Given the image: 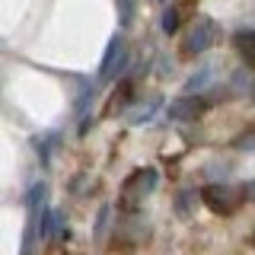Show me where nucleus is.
Masks as SVG:
<instances>
[{
    "instance_id": "obj_1",
    "label": "nucleus",
    "mask_w": 255,
    "mask_h": 255,
    "mask_svg": "<svg viewBox=\"0 0 255 255\" xmlns=\"http://www.w3.org/2000/svg\"><path fill=\"white\" fill-rule=\"evenodd\" d=\"M156 182H159V172L153 169V166H140V169H134L131 175H128V182L122 185V201L134 207L137 201H143V198L156 188Z\"/></svg>"
},
{
    "instance_id": "obj_2",
    "label": "nucleus",
    "mask_w": 255,
    "mask_h": 255,
    "mask_svg": "<svg viewBox=\"0 0 255 255\" xmlns=\"http://www.w3.org/2000/svg\"><path fill=\"white\" fill-rule=\"evenodd\" d=\"M201 201L211 207L214 214H233L236 207L243 204V188H236V185H204Z\"/></svg>"
},
{
    "instance_id": "obj_3",
    "label": "nucleus",
    "mask_w": 255,
    "mask_h": 255,
    "mask_svg": "<svg viewBox=\"0 0 255 255\" xmlns=\"http://www.w3.org/2000/svg\"><path fill=\"white\" fill-rule=\"evenodd\" d=\"M125 67H128V48H125V38H122V35H112L109 45H106V54H102V64H99V80L106 83V80L118 77Z\"/></svg>"
},
{
    "instance_id": "obj_4",
    "label": "nucleus",
    "mask_w": 255,
    "mask_h": 255,
    "mask_svg": "<svg viewBox=\"0 0 255 255\" xmlns=\"http://www.w3.org/2000/svg\"><path fill=\"white\" fill-rule=\"evenodd\" d=\"M211 42H214V22L211 19H198L195 26L188 29L185 42H182V54H185V58H195V54H201Z\"/></svg>"
},
{
    "instance_id": "obj_5",
    "label": "nucleus",
    "mask_w": 255,
    "mask_h": 255,
    "mask_svg": "<svg viewBox=\"0 0 255 255\" xmlns=\"http://www.w3.org/2000/svg\"><path fill=\"white\" fill-rule=\"evenodd\" d=\"M207 102L198 99V96H182V99H175L169 106V118L172 122H198V118L204 115Z\"/></svg>"
},
{
    "instance_id": "obj_6",
    "label": "nucleus",
    "mask_w": 255,
    "mask_h": 255,
    "mask_svg": "<svg viewBox=\"0 0 255 255\" xmlns=\"http://www.w3.org/2000/svg\"><path fill=\"white\" fill-rule=\"evenodd\" d=\"M233 45L243 58H255V29H236L233 32Z\"/></svg>"
},
{
    "instance_id": "obj_7",
    "label": "nucleus",
    "mask_w": 255,
    "mask_h": 255,
    "mask_svg": "<svg viewBox=\"0 0 255 255\" xmlns=\"http://www.w3.org/2000/svg\"><path fill=\"white\" fill-rule=\"evenodd\" d=\"M198 198H201V191H179V195H175V214H179V217H191Z\"/></svg>"
},
{
    "instance_id": "obj_8",
    "label": "nucleus",
    "mask_w": 255,
    "mask_h": 255,
    "mask_svg": "<svg viewBox=\"0 0 255 255\" xmlns=\"http://www.w3.org/2000/svg\"><path fill=\"white\" fill-rule=\"evenodd\" d=\"M54 227H58V214H54L51 207H45L42 217H38V236H51Z\"/></svg>"
},
{
    "instance_id": "obj_9",
    "label": "nucleus",
    "mask_w": 255,
    "mask_h": 255,
    "mask_svg": "<svg viewBox=\"0 0 255 255\" xmlns=\"http://www.w3.org/2000/svg\"><path fill=\"white\" fill-rule=\"evenodd\" d=\"M175 29H179V6H166L163 10V32L175 35Z\"/></svg>"
},
{
    "instance_id": "obj_10",
    "label": "nucleus",
    "mask_w": 255,
    "mask_h": 255,
    "mask_svg": "<svg viewBox=\"0 0 255 255\" xmlns=\"http://www.w3.org/2000/svg\"><path fill=\"white\" fill-rule=\"evenodd\" d=\"M109 214H112V207H109V204H102V207H99V214H96V230H93V239H96V243L102 239V233H106V227H109Z\"/></svg>"
},
{
    "instance_id": "obj_11",
    "label": "nucleus",
    "mask_w": 255,
    "mask_h": 255,
    "mask_svg": "<svg viewBox=\"0 0 255 255\" xmlns=\"http://www.w3.org/2000/svg\"><path fill=\"white\" fill-rule=\"evenodd\" d=\"M125 96H131V86H118L115 96H112V106L106 109V115H115V112L125 106Z\"/></svg>"
},
{
    "instance_id": "obj_12",
    "label": "nucleus",
    "mask_w": 255,
    "mask_h": 255,
    "mask_svg": "<svg viewBox=\"0 0 255 255\" xmlns=\"http://www.w3.org/2000/svg\"><path fill=\"white\" fill-rule=\"evenodd\" d=\"M134 3H137V0H118V22H122V26H128V22H131Z\"/></svg>"
},
{
    "instance_id": "obj_13",
    "label": "nucleus",
    "mask_w": 255,
    "mask_h": 255,
    "mask_svg": "<svg viewBox=\"0 0 255 255\" xmlns=\"http://www.w3.org/2000/svg\"><path fill=\"white\" fill-rule=\"evenodd\" d=\"M233 147H239V150H243V147H255V128H252L249 134H243V137H236Z\"/></svg>"
},
{
    "instance_id": "obj_14",
    "label": "nucleus",
    "mask_w": 255,
    "mask_h": 255,
    "mask_svg": "<svg viewBox=\"0 0 255 255\" xmlns=\"http://www.w3.org/2000/svg\"><path fill=\"white\" fill-rule=\"evenodd\" d=\"M207 74H211V70H198V74H195V80L188 83V90H198L201 83H207Z\"/></svg>"
},
{
    "instance_id": "obj_15",
    "label": "nucleus",
    "mask_w": 255,
    "mask_h": 255,
    "mask_svg": "<svg viewBox=\"0 0 255 255\" xmlns=\"http://www.w3.org/2000/svg\"><path fill=\"white\" fill-rule=\"evenodd\" d=\"M153 3H163V0H153Z\"/></svg>"
},
{
    "instance_id": "obj_16",
    "label": "nucleus",
    "mask_w": 255,
    "mask_h": 255,
    "mask_svg": "<svg viewBox=\"0 0 255 255\" xmlns=\"http://www.w3.org/2000/svg\"><path fill=\"white\" fill-rule=\"evenodd\" d=\"M188 3H198V0H188Z\"/></svg>"
},
{
    "instance_id": "obj_17",
    "label": "nucleus",
    "mask_w": 255,
    "mask_h": 255,
    "mask_svg": "<svg viewBox=\"0 0 255 255\" xmlns=\"http://www.w3.org/2000/svg\"><path fill=\"white\" fill-rule=\"evenodd\" d=\"M252 243H255V233H252Z\"/></svg>"
}]
</instances>
